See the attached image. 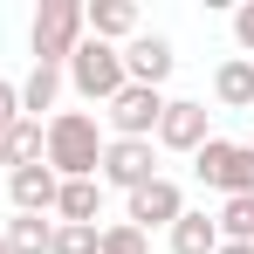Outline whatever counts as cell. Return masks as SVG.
<instances>
[{"instance_id":"1","label":"cell","mask_w":254,"mask_h":254,"mask_svg":"<svg viewBox=\"0 0 254 254\" xmlns=\"http://www.w3.org/2000/svg\"><path fill=\"white\" fill-rule=\"evenodd\" d=\"M42 165L55 172V179H96V165H103V117L96 110H55V117H42Z\"/></svg>"},{"instance_id":"2","label":"cell","mask_w":254,"mask_h":254,"mask_svg":"<svg viewBox=\"0 0 254 254\" xmlns=\"http://www.w3.org/2000/svg\"><path fill=\"white\" fill-rule=\"evenodd\" d=\"M192 172L220 199H254V144H241V137H206L192 151Z\"/></svg>"},{"instance_id":"3","label":"cell","mask_w":254,"mask_h":254,"mask_svg":"<svg viewBox=\"0 0 254 254\" xmlns=\"http://www.w3.org/2000/svg\"><path fill=\"white\" fill-rule=\"evenodd\" d=\"M62 83L76 89L83 103H110L117 89H124V48H110V42H76V55L62 62Z\"/></svg>"},{"instance_id":"4","label":"cell","mask_w":254,"mask_h":254,"mask_svg":"<svg viewBox=\"0 0 254 254\" xmlns=\"http://www.w3.org/2000/svg\"><path fill=\"white\" fill-rule=\"evenodd\" d=\"M83 35H89L83 28V0H42L35 21H28V48H35V62H48V69H62Z\"/></svg>"},{"instance_id":"5","label":"cell","mask_w":254,"mask_h":254,"mask_svg":"<svg viewBox=\"0 0 254 254\" xmlns=\"http://www.w3.org/2000/svg\"><path fill=\"white\" fill-rule=\"evenodd\" d=\"M158 179V144L151 137H110L103 144V165H96V186L103 192H137V186H151Z\"/></svg>"},{"instance_id":"6","label":"cell","mask_w":254,"mask_h":254,"mask_svg":"<svg viewBox=\"0 0 254 254\" xmlns=\"http://www.w3.org/2000/svg\"><path fill=\"white\" fill-rule=\"evenodd\" d=\"M103 137H151L158 130V117H165V89H137V83H124L103 110Z\"/></svg>"},{"instance_id":"7","label":"cell","mask_w":254,"mask_h":254,"mask_svg":"<svg viewBox=\"0 0 254 254\" xmlns=\"http://www.w3.org/2000/svg\"><path fill=\"white\" fill-rule=\"evenodd\" d=\"M206 137H213V110H206V103H192V96H165V117H158V130H151V144L192 158Z\"/></svg>"},{"instance_id":"8","label":"cell","mask_w":254,"mask_h":254,"mask_svg":"<svg viewBox=\"0 0 254 254\" xmlns=\"http://www.w3.org/2000/svg\"><path fill=\"white\" fill-rule=\"evenodd\" d=\"M179 213H186V192H179V179H165V172H158L151 186H137V192L124 199V220L144 234V241H151L158 227L172 234V220H179Z\"/></svg>"},{"instance_id":"9","label":"cell","mask_w":254,"mask_h":254,"mask_svg":"<svg viewBox=\"0 0 254 254\" xmlns=\"http://www.w3.org/2000/svg\"><path fill=\"white\" fill-rule=\"evenodd\" d=\"M179 69V48L165 42V35H130L124 42V83H137V89H165V76Z\"/></svg>"},{"instance_id":"10","label":"cell","mask_w":254,"mask_h":254,"mask_svg":"<svg viewBox=\"0 0 254 254\" xmlns=\"http://www.w3.org/2000/svg\"><path fill=\"white\" fill-rule=\"evenodd\" d=\"M55 192H62V179H55L48 165L7 172V199H14V213H55Z\"/></svg>"},{"instance_id":"11","label":"cell","mask_w":254,"mask_h":254,"mask_svg":"<svg viewBox=\"0 0 254 254\" xmlns=\"http://www.w3.org/2000/svg\"><path fill=\"white\" fill-rule=\"evenodd\" d=\"M83 28H89V42L124 48L130 35H137V7H130V0H96V7H83Z\"/></svg>"},{"instance_id":"12","label":"cell","mask_w":254,"mask_h":254,"mask_svg":"<svg viewBox=\"0 0 254 254\" xmlns=\"http://www.w3.org/2000/svg\"><path fill=\"white\" fill-rule=\"evenodd\" d=\"M96 213H103V186H96V179H62L55 220H62V227H96Z\"/></svg>"},{"instance_id":"13","label":"cell","mask_w":254,"mask_h":254,"mask_svg":"<svg viewBox=\"0 0 254 254\" xmlns=\"http://www.w3.org/2000/svg\"><path fill=\"white\" fill-rule=\"evenodd\" d=\"M0 241H7V254H48L55 248V220L48 213H14L0 227Z\"/></svg>"},{"instance_id":"14","label":"cell","mask_w":254,"mask_h":254,"mask_svg":"<svg viewBox=\"0 0 254 254\" xmlns=\"http://www.w3.org/2000/svg\"><path fill=\"white\" fill-rule=\"evenodd\" d=\"M213 96H220L227 110H254V62L248 55H227V62L213 69Z\"/></svg>"},{"instance_id":"15","label":"cell","mask_w":254,"mask_h":254,"mask_svg":"<svg viewBox=\"0 0 254 254\" xmlns=\"http://www.w3.org/2000/svg\"><path fill=\"white\" fill-rule=\"evenodd\" d=\"M172 254H220V227H213V213H179L172 220Z\"/></svg>"},{"instance_id":"16","label":"cell","mask_w":254,"mask_h":254,"mask_svg":"<svg viewBox=\"0 0 254 254\" xmlns=\"http://www.w3.org/2000/svg\"><path fill=\"white\" fill-rule=\"evenodd\" d=\"M42 124H35V117H14V130H7V137H0V165L7 172H21V165H42Z\"/></svg>"},{"instance_id":"17","label":"cell","mask_w":254,"mask_h":254,"mask_svg":"<svg viewBox=\"0 0 254 254\" xmlns=\"http://www.w3.org/2000/svg\"><path fill=\"white\" fill-rule=\"evenodd\" d=\"M55 96H62V69L35 62V69H28V83H21V117H35V124H42V110H55Z\"/></svg>"},{"instance_id":"18","label":"cell","mask_w":254,"mask_h":254,"mask_svg":"<svg viewBox=\"0 0 254 254\" xmlns=\"http://www.w3.org/2000/svg\"><path fill=\"white\" fill-rule=\"evenodd\" d=\"M213 227H220V241H254V199H220Z\"/></svg>"},{"instance_id":"19","label":"cell","mask_w":254,"mask_h":254,"mask_svg":"<svg viewBox=\"0 0 254 254\" xmlns=\"http://www.w3.org/2000/svg\"><path fill=\"white\" fill-rule=\"evenodd\" d=\"M96 254H151V241L130 227V220H117V227H103V241H96Z\"/></svg>"},{"instance_id":"20","label":"cell","mask_w":254,"mask_h":254,"mask_svg":"<svg viewBox=\"0 0 254 254\" xmlns=\"http://www.w3.org/2000/svg\"><path fill=\"white\" fill-rule=\"evenodd\" d=\"M96 241H103V227H62L55 220V248L48 254H96Z\"/></svg>"},{"instance_id":"21","label":"cell","mask_w":254,"mask_h":254,"mask_svg":"<svg viewBox=\"0 0 254 254\" xmlns=\"http://www.w3.org/2000/svg\"><path fill=\"white\" fill-rule=\"evenodd\" d=\"M234 42H241V55L254 62V0H241V7H234Z\"/></svg>"},{"instance_id":"22","label":"cell","mask_w":254,"mask_h":254,"mask_svg":"<svg viewBox=\"0 0 254 254\" xmlns=\"http://www.w3.org/2000/svg\"><path fill=\"white\" fill-rule=\"evenodd\" d=\"M14 117H21V83H7V76H0V137L14 130Z\"/></svg>"},{"instance_id":"23","label":"cell","mask_w":254,"mask_h":254,"mask_svg":"<svg viewBox=\"0 0 254 254\" xmlns=\"http://www.w3.org/2000/svg\"><path fill=\"white\" fill-rule=\"evenodd\" d=\"M220 254H254V241H220Z\"/></svg>"},{"instance_id":"24","label":"cell","mask_w":254,"mask_h":254,"mask_svg":"<svg viewBox=\"0 0 254 254\" xmlns=\"http://www.w3.org/2000/svg\"><path fill=\"white\" fill-rule=\"evenodd\" d=\"M0 254H7V241H0Z\"/></svg>"},{"instance_id":"25","label":"cell","mask_w":254,"mask_h":254,"mask_svg":"<svg viewBox=\"0 0 254 254\" xmlns=\"http://www.w3.org/2000/svg\"><path fill=\"white\" fill-rule=\"evenodd\" d=\"M248 117H254V110H248Z\"/></svg>"}]
</instances>
